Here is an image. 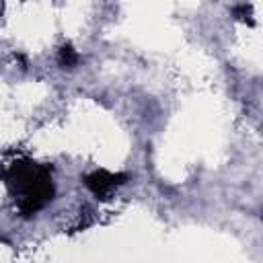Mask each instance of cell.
Masks as SVG:
<instances>
[{
    "mask_svg": "<svg viewBox=\"0 0 263 263\" xmlns=\"http://www.w3.org/2000/svg\"><path fill=\"white\" fill-rule=\"evenodd\" d=\"M127 181L125 173H111L107 168H97L88 175H84V187L101 199H107L115 189H119Z\"/></svg>",
    "mask_w": 263,
    "mask_h": 263,
    "instance_id": "2",
    "label": "cell"
},
{
    "mask_svg": "<svg viewBox=\"0 0 263 263\" xmlns=\"http://www.w3.org/2000/svg\"><path fill=\"white\" fill-rule=\"evenodd\" d=\"M58 62H60L62 68H74L80 62V55L72 45H64L60 49V53H58Z\"/></svg>",
    "mask_w": 263,
    "mask_h": 263,
    "instance_id": "3",
    "label": "cell"
},
{
    "mask_svg": "<svg viewBox=\"0 0 263 263\" xmlns=\"http://www.w3.org/2000/svg\"><path fill=\"white\" fill-rule=\"evenodd\" d=\"M4 183L10 197L16 203V210L23 216H33L41 212L53 199V179L47 164L21 158L6 166Z\"/></svg>",
    "mask_w": 263,
    "mask_h": 263,
    "instance_id": "1",
    "label": "cell"
},
{
    "mask_svg": "<svg viewBox=\"0 0 263 263\" xmlns=\"http://www.w3.org/2000/svg\"><path fill=\"white\" fill-rule=\"evenodd\" d=\"M234 14H236V18H242V21H247V18L251 16V6H247V4H240V6H236V8H234Z\"/></svg>",
    "mask_w": 263,
    "mask_h": 263,
    "instance_id": "4",
    "label": "cell"
}]
</instances>
